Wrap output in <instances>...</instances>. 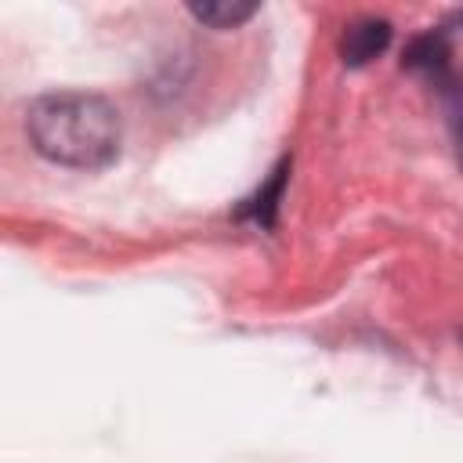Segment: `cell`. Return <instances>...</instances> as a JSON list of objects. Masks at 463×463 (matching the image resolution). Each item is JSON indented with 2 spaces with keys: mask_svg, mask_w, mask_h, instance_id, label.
I'll use <instances>...</instances> for the list:
<instances>
[{
  "mask_svg": "<svg viewBox=\"0 0 463 463\" xmlns=\"http://www.w3.org/2000/svg\"><path fill=\"white\" fill-rule=\"evenodd\" d=\"M387 43H391V22H383V18H358L340 36V58H344V65L358 69V65L373 61L376 54H383Z\"/></svg>",
  "mask_w": 463,
  "mask_h": 463,
  "instance_id": "obj_2",
  "label": "cell"
},
{
  "mask_svg": "<svg viewBox=\"0 0 463 463\" xmlns=\"http://www.w3.org/2000/svg\"><path fill=\"white\" fill-rule=\"evenodd\" d=\"M286 170H289V159H282L275 170H271V181L257 192V199L250 203V213L260 221V224H275V210H279V199H282V184H286Z\"/></svg>",
  "mask_w": 463,
  "mask_h": 463,
  "instance_id": "obj_5",
  "label": "cell"
},
{
  "mask_svg": "<svg viewBox=\"0 0 463 463\" xmlns=\"http://www.w3.org/2000/svg\"><path fill=\"white\" fill-rule=\"evenodd\" d=\"M188 11H192V18H199L210 29H235L257 14V4H250V0H203L199 4L195 0V4H188Z\"/></svg>",
  "mask_w": 463,
  "mask_h": 463,
  "instance_id": "obj_4",
  "label": "cell"
},
{
  "mask_svg": "<svg viewBox=\"0 0 463 463\" xmlns=\"http://www.w3.org/2000/svg\"><path fill=\"white\" fill-rule=\"evenodd\" d=\"M402 65H405V69H416V72H430L434 80H445L449 47H445L441 33H423V36H416V40L405 47Z\"/></svg>",
  "mask_w": 463,
  "mask_h": 463,
  "instance_id": "obj_3",
  "label": "cell"
},
{
  "mask_svg": "<svg viewBox=\"0 0 463 463\" xmlns=\"http://www.w3.org/2000/svg\"><path fill=\"white\" fill-rule=\"evenodd\" d=\"M25 134L33 148L72 170H101L119 156L123 123L112 101L87 90L40 94L25 109Z\"/></svg>",
  "mask_w": 463,
  "mask_h": 463,
  "instance_id": "obj_1",
  "label": "cell"
}]
</instances>
